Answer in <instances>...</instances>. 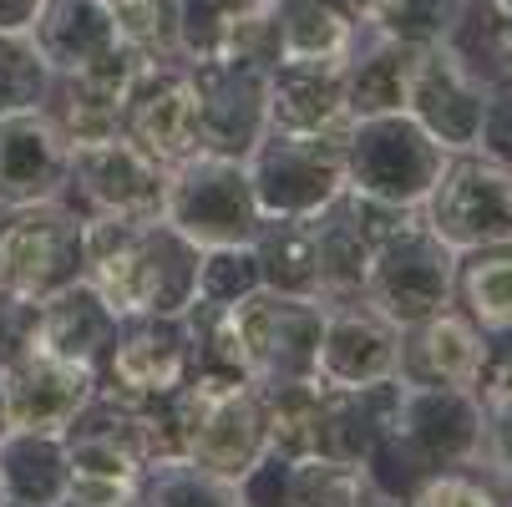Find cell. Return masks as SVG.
Segmentation results:
<instances>
[{
  "instance_id": "39",
  "label": "cell",
  "mask_w": 512,
  "mask_h": 507,
  "mask_svg": "<svg viewBox=\"0 0 512 507\" xmlns=\"http://www.w3.org/2000/svg\"><path fill=\"white\" fill-rule=\"evenodd\" d=\"M477 401H482V411L497 421V416H512V335H502V340H492V350H487V366H482V376H477Z\"/></svg>"
},
{
  "instance_id": "44",
  "label": "cell",
  "mask_w": 512,
  "mask_h": 507,
  "mask_svg": "<svg viewBox=\"0 0 512 507\" xmlns=\"http://www.w3.org/2000/svg\"><path fill=\"white\" fill-rule=\"evenodd\" d=\"M11 421H6V371H0V431H6Z\"/></svg>"
},
{
  "instance_id": "34",
  "label": "cell",
  "mask_w": 512,
  "mask_h": 507,
  "mask_svg": "<svg viewBox=\"0 0 512 507\" xmlns=\"http://www.w3.org/2000/svg\"><path fill=\"white\" fill-rule=\"evenodd\" d=\"M112 31L142 61H183L178 56V0H107Z\"/></svg>"
},
{
  "instance_id": "18",
  "label": "cell",
  "mask_w": 512,
  "mask_h": 507,
  "mask_svg": "<svg viewBox=\"0 0 512 507\" xmlns=\"http://www.w3.org/2000/svg\"><path fill=\"white\" fill-rule=\"evenodd\" d=\"M350 127L345 61H274L269 66V132L340 137Z\"/></svg>"
},
{
  "instance_id": "4",
  "label": "cell",
  "mask_w": 512,
  "mask_h": 507,
  "mask_svg": "<svg viewBox=\"0 0 512 507\" xmlns=\"http://www.w3.org/2000/svg\"><path fill=\"white\" fill-rule=\"evenodd\" d=\"M163 219L193 239L198 249H229V244H249L264 224L254 183L244 158H224V153H188L183 163L168 168L163 183Z\"/></svg>"
},
{
  "instance_id": "16",
  "label": "cell",
  "mask_w": 512,
  "mask_h": 507,
  "mask_svg": "<svg viewBox=\"0 0 512 507\" xmlns=\"http://www.w3.org/2000/svg\"><path fill=\"white\" fill-rule=\"evenodd\" d=\"M142 56L117 46L107 51L102 61L82 66V71H66V77H51L46 87V102L41 112L51 117V127L61 132L66 148L77 142H97V137H112L117 122H122V102H127V87L137 77Z\"/></svg>"
},
{
  "instance_id": "11",
  "label": "cell",
  "mask_w": 512,
  "mask_h": 507,
  "mask_svg": "<svg viewBox=\"0 0 512 507\" xmlns=\"http://www.w3.org/2000/svg\"><path fill=\"white\" fill-rule=\"evenodd\" d=\"M244 371L249 381H279V376H315V345L325 325V300L279 295V289H254L239 305H229Z\"/></svg>"
},
{
  "instance_id": "1",
  "label": "cell",
  "mask_w": 512,
  "mask_h": 507,
  "mask_svg": "<svg viewBox=\"0 0 512 507\" xmlns=\"http://www.w3.org/2000/svg\"><path fill=\"white\" fill-rule=\"evenodd\" d=\"M203 249L158 219H87V284L127 315H183L198 295Z\"/></svg>"
},
{
  "instance_id": "14",
  "label": "cell",
  "mask_w": 512,
  "mask_h": 507,
  "mask_svg": "<svg viewBox=\"0 0 512 507\" xmlns=\"http://www.w3.org/2000/svg\"><path fill=\"white\" fill-rule=\"evenodd\" d=\"M315 376L330 391H365V386L401 381V325H391L360 295L355 300H325Z\"/></svg>"
},
{
  "instance_id": "38",
  "label": "cell",
  "mask_w": 512,
  "mask_h": 507,
  "mask_svg": "<svg viewBox=\"0 0 512 507\" xmlns=\"http://www.w3.org/2000/svg\"><path fill=\"white\" fill-rule=\"evenodd\" d=\"M56 507H142V477H92L71 472V487Z\"/></svg>"
},
{
  "instance_id": "35",
  "label": "cell",
  "mask_w": 512,
  "mask_h": 507,
  "mask_svg": "<svg viewBox=\"0 0 512 507\" xmlns=\"http://www.w3.org/2000/svg\"><path fill=\"white\" fill-rule=\"evenodd\" d=\"M51 71L41 51L31 46L26 31H0V117L6 112H31L46 102Z\"/></svg>"
},
{
  "instance_id": "13",
  "label": "cell",
  "mask_w": 512,
  "mask_h": 507,
  "mask_svg": "<svg viewBox=\"0 0 512 507\" xmlns=\"http://www.w3.org/2000/svg\"><path fill=\"white\" fill-rule=\"evenodd\" d=\"M198 92V142L203 153L249 158L254 142L269 132V61L224 56L188 61Z\"/></svg>"
},
{
  "instance_id": "5",
  "label": "cell",
  "mask_w": 512,
  "mask_h": 507,
  "mask_svg": "<svg viewBox=\"0 0 512 507\" xmlns=\"http://www.w3.org/2000/svg\"><path fill=\"white\" fill-rule=\"evenodd\" d=\"M421 224L452 254L512 244V168L482 148L452 153L421 203Z\"/></svg>"
},
{
  "instance_id": "28",
  "label": "cell",
  "mask_w": 512,
  "mask_h": 507,
  "mask_svg": "<svg viewBox=\"0 0 512 507\" xmlns=\"http://www.w3.org/2000/svg\"><path fill=\"white\" fill-rule=\"evenodd\" d=\"M315 254H320V300H355L365 295V274H371V234L360 224L355 198H335L325 213H315Z\"/></svg>"
},
{
  "instance_id": "27",
  "label": "cell",
  "mask_w": 512,
  "mask_h": 507,
  "mask_svg": "<svg viewBox=\"0 0 512 507\" xmlns=\"http://www.w3.org/2000/svg\"><path fill=\"white\" fill-rule=\"evenodd\" d=\"M391 411H396V381L391 386H365V391H325L315 452L365 467L376 457V447L386 442Z\"/></svg>"
},
{
  "instance_id": "45",
  "label": "cell",
  "mask_w": 512,
  "mask_h": 507,
  "mask_svg": "<svg viewBox=\"0 0 512 507\" xmlns=\"http://www.w3.org/2000/svg\"><path fill=\"white\" fill-rule=\"evenodd\" d=\"M0 507H21V502H0Z\"/></svg>"
},
{
  "instance_id": "40",
  "label": "cell",
  "mask_w": 512,
  "mask_h": 507,
  "mask_svg": "<svg viewBox=\"0 0 512 507\" xmlns=\"http://www.w3.org/2000/svg\"><path fill=\"white\" fill-rule=\"evenodd\" d=\"M36 310H41L36 300L0 295V371L36 350Z\"/></svg>"
},
{
  "instance_id": "2",
  "label": "cell",
  "mask_w": 512,
  "mask_h": 507,
  "mask_svg": "<svg viewBox=\"0 0 512 507\" xmlns=\"http://www.w3.org/2000/svg\"><path fill=\"white\" fill-rule=\"evenodd\" d=\"M87 279V219L66 198L0 208V295L51 300Z\"/></svg>"
},
{
  "instance_id": "10",
  "label": "cell",
  "mask_w": 512,
  "mask_h": 507,
  "mask_svg": "<svg viewBox=\"0 0 512 507\" xmlns=\"http://www.w3.org/2000/svg\"><path fill=\"white\" fill-rule=\"evenodd\" d=\"M487 107H492V82L452 41L421 46L416 71H411V92H406V117L426 137H436L447 153H472V148H482Z\"/></svg>"
},
{
  "instance_id": "32",
  "label": "cell",
  "mask_w": 512,
  "mask_h": 507,
  "mask_svg": "<svg viewBox=\"0 0 512 507\" xmlns=\"http://www.w3.org/2000/svg\"><path fill=\"white\" fill-rule=\"evenodd\" d=\"M371 477L355 462H335L325 452L289 457V507H365Z\"/></svg>"
},
{
  "instance_id": "25",
  "label": "cell",
  "mask_w": 512,
  "mask_h": 507,
  "mask_svg": "<svg viewBox=\"0 0 512 507\" xmlns=\"http://www.w3.org/2000/svg\"><path fill=\"white\" fill-rule=\"evenodd\" d=\"M274 61H345L360 21L350 0H274Z\"/></svg>"
},
{
  "instance_id": "47",
  "label": "cell",
  "mask_w": 512,
  "mask_h": 507,
  "mask_svg": "<svg viewBox=\"0 0 512 507\" xmlns=\"http://www.w3.org/2000/svg\"><path fill=\"white\" fill-rule=\"evenodd\" d=\"M507 507H512V492H507Z\"/></svg>"
},
{
  "instance_id": "48",
  "label": "cell",
  "mask_w": 512,
  "mask_h": 507,
  "mask_svg": "<svg viewBox=\"0 0 512 507\" xmlns=\"http://www.w3.org/2000/svg\"><path fill=\"white\" fill-rule=\"evenodd\" d=\"M0 502H6V497H0Z\"/></svg>"
},
{
  "instance_id": "7",
  "label": "cell",
  "mask_w": 512,
  "mask_h": 507,
  "mask_svg": "<svg viewBox=\"0 0 512 507\" xmlns=\"http://www.w3.org/2000/svg\"><path fill=\"white\" fill-rule=\"evenodd\" d=\"M244 168L264 219H315L335 198H345V132L340 137L264 132Z\"/></svg>"
},
{
  "instance_id": "41",
  "label": "cell",
  "mask_w": 512,
  "mask_h": 507,
  "mask_svg": "<svg viewBox=\"0 0 512 507\" xmlns=\"http://www.w3.org/2000/svg\"><path fill=\"white\" fill-rule=\"evenodd\" d=\"M482 153L502 158L512 168V82H492V107H487V132Z\"/></svg>"
},
{
  "instance_id": "23",
  "label": "cell",
  "mask_w": 512,
  "mask_h": 507,
  "mask_svg": "<svg viewBox=\"0 0 512 507\" xmlns=\"http://www.w3.org/2000/svg\"><path fill=\"white\" fill-rule=\"evenodd\" d=\"M31 46L41 51L51 77L82 71L92 61H102L107 51H117V31L107 16V0H41V11L31 21Z\"/></svg>"
},
{
  "instance_id": "21",
  "label": "cell",
  "mask_w": 512,
  "mask_h": 507,
  "mask_svg": "<svg viewBox=\"0 0 512 507\" xmlns=\"http://www.w3.org/2000/svg\"><path fill=\"white\" fill-rule=\"evenodd\" d=\"M66 142L41 107L0 117V208L61 198L66 188Z\"/></svg>"
},
{
  "instance_id": "26",
  "label": "cell",
  "mask_w": 512,
  "mask_h": 507,
  "mask_svg": "<svg viewBox=\"0 0 512 507\" xmlns=\"http://www.w3.org/2000/svg\"><path fill=\"white\" fill-rule=\"evenodd\" d=\"M71 487V457L61 431H0V497L21 507H56Z\"/></svg>"
},
{
  "instance_id": "9",
  "label": "cell",
  "mask_w": 512,
  "mask_h": 507,
  "mask_svg": "<svg viewBox=\"0 0 512 507\" xmlns=\"http://www.w3.org/2000/svg\"><path fill=\"white\" fill-rule=\"evenodd\" d=\"M168 168L127 142L122 132L77 142L66 153V188L61 198L82 219H158L163 213Z\"/></svg>"
},
{
  "instance_id": "31",
  "label": "cell",
  "mask_w": 512,
  "mask_h": 507,
  "mask_svg": "<svg viewBox=\"0 0 512 507\" xmlns=\"http://www.w3.org/2000/svg\"><path fill=\"white\" fill-rule=\"evenodd\" d=\"M452 305H457L487 340L512 335V244H502V249H477V254H462V259H457Z\"/></svg>"
},
{
  "instance_id": "8",
  "label": "cell",
  "mask_w": 512,
  "mask_h": 507,
  "mask_svg": "<svg viewBox=\"0 0 512 507\" xmlns=\"http://www.w3.org/2000/svg\"><path fill=\"white\" fill-rule=\"evenodd\" d=\"M183 406H188V447H183V457L198 462L203 472L239 482L269 452L264 401H259L254 381L188 376L183 381Z\"/></svg>"
},
{
  "instance_id": "46",
  "label": "cell",
  "mask_w": 512,
  "mask_h": 507,
  "mask_svg": "<svg viewBox=\"0 0 512 507\" xmlns=\"http://www.w3.org/2000/svg\"><path fill=\"white\" fill-rule=\"evenodd\" d=\"M259 6H274V0H259Z\"/></svg>"
},
{
  "instance_id": "30",
  "label": "cell",
  "mask_w": 512,
  "mask_h": 507,
  "mask_svg": "<svg viewBox=\"0 0 512 507\" xmlns=\"http://www.w3.org/2000/svg\"><path fill=\"white\" fill-rule=\"evenodd\" d=\"M264 401V426H269V452L279 457H310L320 442V411H325V381L320 376H279V381H254Z\"/></svg>"
},
{
  "instance_id": "19",
  "label": "cell",
  "mask_w": 512,
  "mask_h": 507,
  "mask_svg": "<svg viewBox=\"0 0 512 507\" xmlns=\"http://www.w3.org/2000/svg\"><path fill=\"white\" fill-rule=\"evenodd\" d=\"M97 391V371L46 350L21 355L6 366V421L21 431H66V421Z\"/></svg>"
},
{
  "instance_id": "29",
  "label": "cell",
  "mask_w": 512,
  "mask_h": 507,
  "mask_svg": "<svg viewBox=\"0 0 512 507\" xmlns=\"http://www.w3.org/2000/svg\"><path fill=\"white\" fill-rule=\"evenodd\" d=\"M259 284L279 295L320 300V254H315V224L310 219H264L249 239Z\"/></svg>"
},
{
  "instance_id": "17",
  "label": "cell",
  "mask_w": 512,
  "mask_h": 507,
  "mask_svg": "<svg viewBox=\"0 0 512 507\" xmlns=\"http://www.w3.org/2000/svg\"><path fill=\"white\" fill-rule=\"evenodd\" d=\"M71 472L92 477H142L148 472V452H142V426H137V401L97 386L87 406L66 421L61 431Z\"/></svg>"
},
{
  "instance_id": "20",
  "label": "cell",
  "mask_w": 512,
  "mask_h": 507,
  "mask_svg": "<svg viewBox=\"0 0 512 507\" xmlns=\"http://www.w3.org/2000/svg\"><path fill=\"white\" fill-rule=\"evenodd\" d=\"M492 340L457 310H436L401 330V381L411 386H477Z\"/></svg>"
},
{
  "instance_id": "6",
  "label": "cell",
  "mask_w": 512,
  "mask_h": 507,
  "mask_svg": "<svg viewBox=\"0 0 512 507\" xmlns=\"http://www.w3.org/2000/svg\"><path fill=\"white\" fill-rule=\"evenodd\" d=\"M457 259L442 239H436L421 224V208L406 213L396 229H386L376 239L371 254V274H365V295L391 325H416L436 310L452 305V289H457Z\"/></svg>"
},
{
  "instance_id": "22",
  "label": "cell",
  "mask_w": 512,
  "mask_h": 507,
  "mask_svg": "<svg viewBox=\"0 0 512 507\" xmlns=\"http://www.w3.org/2000/svg\"><path fill=\"white\" fill-rule=\"evenodd\" d=\"M416 56H421L416 41L381 36V31H365L360 26V36H355V46L345 56V102H350V117L406 112Z\"/></svg>"
},
{
  "instance_id": "37",
  "label": "cell",
  "mask_w": 512,
  "mask_h": 507,
  "mask_svg": "<svg viewBox=\"0 0 512 507\" xmlns=\"http://www.w3.org/2000/svg\"><path fill=\"white\" fill-rule=\"evenodd\" d=\"M406 502L411 507H507V492L482 467H442V472H426Z\"/></svg>"
},
{
  "instance_id": "42",
  "label": "cell",
  "mask_w": 512,
  "mask_h": 507,
  "mask_svg": "<svg viewBox=\"0 0 512 507\" xmlns=\"http://www.w3.org/2000/svg\"><path fill=\"white\" fill-rule=\"evenodd\" d=\"M482 472L512 492V416H487V442H482Z\"/></svg>"
},
{
  "instance_id": "36",
  "label": "cell",
  "mask_w": 512,
  "mask_h": 507,
  "mask_svg": "<svg viewBox=\"0 0 512 507\" xmlns=\"http://www.w3.org/2000/svg\"><path fill=\"white\" fill-rule=\"evenodd\" d=\"M259 284V264L249 244H229V249H203L198 259V295L193 305H239L244 295H254Z\"/></svg>"
},
{
  "instance_id": "12",
  "label": "cell",
  "mask_w": 512,
  "mask_h": 507,
  "mask_svg": "<svg viewBox=\"0 0 512 507\" xmlns=\"http://www.w3.org/2000/svg\"><path fill=\"white\" fill-rule=\"evenodd\" d=\"M193 376V340L183 315H127L117 320L102 360L97 386L127 401H158L173 396Z\"/></svg>"
},
{
  "instance_id": "24",
  "label": "cell",
  "mask_w": 512,
  "mask_h": 507,
  "mask_svg": "<svg viewBox=\"0 0 512 507\" xmlns=\"http://www.w3.org/2000/svg\"><path fill=\"white\" fill-rule=\"evenodd\" d=\"M112 330H117V310L87 279L56 289V295L41 300V310H36V350L77 360V366H92V371H97Z\"/></svg>"
},
{
  "instance_id": "3",
  "label": "cell",
  "mask_w": 512,
  "mask_h": 507,
  "mask_svg": "<svg viewBox=\"0 0 512 507\" xmlns=\"http://www.w3.org/2000/svg\"><path fill=\"white\" fill-rule=\"evenodd\" d=\"M447 148L426 137L406 112L350 117L345 127V193L386 208H421L447 168Z\"/></svg>"
},
{
  "instance_id": "43",
  "label": "cell",
  "mask_w": 512,
  "mask_h": 507,
  "mask_svg": "<svg viewBox=\"0 0 512 507\" xmlns=\"http://www.w3.org/2000/svg\"><path fill=\"white\" fill-rule=\"evenodd\" d=\"M41 0H0V31H31Z\"/></svg>"
},
{
  "instance_id": "15",
  "label": "cell",
  "mask_w": 512,
  "mask_h": 507,
  "mask_svg": "<svg viewBox=\"0 0 512 507\" xmlns=\"http://www.w3.org/2000/svg\"><path fill=\"white\" fill-rule=\"evenodd\" d=\"M117 132L127 142H137L148 158H158L163 168L198 153L203 148L198 142V92H193L188 61H142L127 87Z\"/></svg>"
},
{
  "instance_id": "33",
  "label": "cell",
  "mask_w": 512,
  "mask_h": 507,
  "mask_svg": "<svg viewBox=\"0 0 512 507\" xmlns=\"http://www.w3.org/2000/svg\"><path fill=\"white\" fill-rule=\"evenodd\" d=\"M142 507H239V487L188 457H173L142 472Z\"/></svg>"
}]
</instances>
